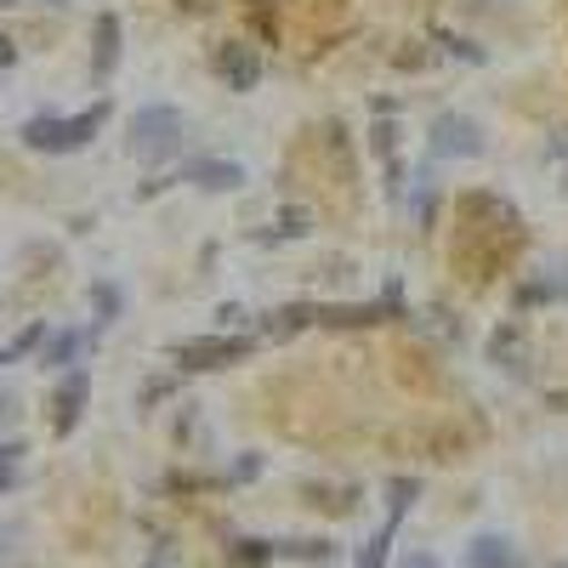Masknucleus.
<instances>
[{
	"label": "nucleus",
	"mask_w": 568,
	"mask_h": 568,
	"mask_svg": "<svg viewBox=\"0 0 568 568\" xmlns=\"http://www.w3.org/2000/svg\"><path fill=\"white\" fill-rule=\"evenodd\" d=\"M278 557H296V562H336V546H329V540H284Z\"/></svg>",
	"instance_id": "f8f14e48"
},
{
	"label": "nucleus",
	"mask_w": 568,
	"mask_h": 568,
	"mask_svg": "<svg viewBox=\"0 0 568 568\" xmlns=\"http://www.w3.org/2000/svg\"><path fill=\"white\" fill-rule=\"evenodd\" d=\"M398 568H444V562H438V557H433V551H409V557H404V562H398Z\"/></svg>",
	"instance_id": "6ab92c4d"
},
{
	"label": "nucleus",
	"mask_w": 568,
	"mask_h": 568,
	"mask_svg": "<svg viewBox=\"0 0 568 568\" xmlns=\"http://www.w3.org/2000/svg\"><path fill=\"white\" fill-rule=\"evenodd\" d=\"M114 63H120V18H114V12H103V18H98V45H91V74L109 80V74H114Z\"/></svg>",
	"instance_id": "1a4fd4ad"
},
{
	"label": "nucleus",
	"mask_w": 568,
	"mask_h": 568,
	"mask_svg": "<svg viewBox=\"0 0 568 568\" xmlns=\"http://www.w3.org/2000/svg\"><path fill=\"white\" fill-rule=\"evenodd\" d=\"M12 420H18V393L0 387V426H12Z\"/></svg>",
	"instance_id": "dca6fc26"
},
{
	"label": "nucleus",
	"mask_w": 568,
	"mask_h": 568,
	"mask_svg": "<svg viewBox=\"0 0 568 568\" xmlns=\"http://www.w3.org/2000/svg\"><path fill=\"white\" fill-rule=\"evenodd\" d=\"M109 120V103H91L85 114H69V120H58V114H34V120H23V149H34V154H74L80 142H91L98 136V125Z\"/></svg>",
	"instance_id": "f257e3e1"
},
{
	"label": "nucleus",
	"mask_w": 568,
	"mask_h": 568,
	"mask_svg": "<svg viewBox=\"0 0 568 568\" xmlns=\"http://www.w3.org/2000/svg\"><path fill=\"white\" fill-rule=\"evenodd\" d=\"M7 63H18V45H12L7 34H0V69H7Z\"/></svg>",
	"instance_id": "412c9836"
},
{
	"label": "nucleus",
	"mask_w": 568,
	"mask_h": 568,
	"mask_svg": "<svg viewBox=\"0 0 568 568\" xmlns=\"http://www.w3.org/2000/svg\"><path fill=\"white\" fill-rule=\"evenodd\" d=\"M85 347V329H63V336H52L45 342V353H40V364H52V369H63L74 353Z\"/></svg>",
	"instance_id": "9b49d317"
},
{
	"label": "nucleus",
	"mask_w": 568,
	"mask_h": 568,
	"mask_svg": "<svg viewBox=\"0 0 568 568\" xmlns=\"http://www.w3.org/2000/svg\"><path fill=\"white\" fill-rule=\"evenodd\" d=\"M12 358H18V347L7 342V347H0V364H12Z\"/></svg>",
	"instance_id": "4be33fe9"
},
{
	"label": "nucleus",
	"mask_w": 568,
	"mask_h": 568,
	"mask_svg": "<svg viewBox=\"0 0 568 568\" xmlns=\"http://www.w3.org/2000/svg\"><path fill=\"white\" fill-rule=\"evenodd\" d=\"M415 495H420V484H415V478H398V484L387 489V517H404Z\"/></svg>",
	"instance_id": "4468645a"
},
{
	"label": "nucleus",
	"mask_w": 568,
	"mask_h": 568,
	"mask_svg": "<svg viewBox=\"0 0 568 568\" xmlns=\"http://www.w3.org/2000/svg\"><path fill=\"white\" fill-rule=\"evenodd\" d=\"M245 353H251L245 336H211V342H176L171 347V358L182 369H222V364H240Z\"/></svg>",
	"instance_id": "7ed1b4c3"
},
{
	"label": "nucleus",
	"mask_w": 568,
	"mask_h": 568,
	"mask_svg": "<svg viewBox=\"0 0 568 568\" xmlns=\"http://www.w3.org/2000/svg\"><path fill=\"white\" fill-rule=\"evenodd\" d=\"M393 136H398L393 125H375V154H393Z\"/></svg>",
	"instance_id": "aec40b11"
},
{
	"label": "nucleus",
	"mask_w": 568,
	"mask_h": 568,
	"mask_svg": "<svg viewBox=\"0 0 568 568\" xmlns=\"http://www.w3.org/2000/svg\"><path fill=\"white\" fill-rule=\"evenodd\" d=\"M45 7H63V0H45Z\"/></svg>",
	"instance_id": "5701e85b"
},
{
	"label": "nucleus",
	"mask_w": 568,
	"mask_h": 568,
	"mask_svg": "<svg viewBox=\"0 0 568 568\" xmlns=\"http://www.w3.org/2000/svg\"><path fill=\"white\" fill-rule=\"evenodd\" d=\"M256 471H262V455H245L240 466H233V484H245V478H256Z\"/></svg>",
	"instance_id": "a211bd4d"
},
{
	"label": "nucleus",
	"mask_w": 568,
	"mask_h": 568,
	"mask_svg": "<svg viewBox=\"0 0 568 568\" xmlns=\"http://www.w3.org/2000/svg\"><path fill=\"white\" fill-rule=\"evenodd\" d=\"M557 568H562V562H557Z\"/></svg>",
	"instance_id": "393cba45"
},
{
	"label": "nucleus",
	"mask_w": 568,
	"mask_h": 568,
	"mask_svg": "<svg viewBox=\"0 0 568 568\" xmlns=\"http://www.w3.org/2000/svg\"><path fill=\"white\" fill-rule=\"evenodd\" d=\"M466 568H524V562H517V546L506 535H478L466 546Z\"/></svg>",
	"instance_id": "6e6552de"
},
{
	"label": "nucleus",
	"mask_w": 568,
	"mask_h": 568,
	"mask_svg": "<svg viewBox=\"0 0 568 568\" xmlns=\"http://www.w3.org/2000/svg\"><path fill=\"white\" fill-rule=\"evenodd\" d=\"M85 393H91V375H85V369H69V375H63V387H58V398H52V409H58V433H74Z\"/></svg>",
	"instance_id": "0eeeda50"
},
{
	"label": "nucleus",
	"mask_w": 568,
	"mask_h": 568,
	"mask_svg": "<svg viewBox=\"0 0 568 568\" xmlns=\"http://www.w3.org/2000/svg\"><path fill=\"white\" fill-rule=\"evenodd\" d=\"M182 182L205 187V194H233V187H245V165L240 160H194V165H182Z\"/></svg>",
	"instance_id": "39448f33"
},
{
	"label": "nucleus",
	"mask_w": 568,
	"mask_h": 568,
	"mask_svg": "<svg viewBox=\"0 0 568 568\" xmlns=\"http://www.w3.org/2000/svg\"><path fill=\"white\" fill-rule=\"evenodd\" d=\"M302 233H307V211H296V205H291V211H278V222H267V227L256 233V240L267 245V240H302Z\"/></svg>",
	"instance_id": "9d476101"
},
{
	"label": "nucleus",
	"mask_w": 568,
	"mask_h": 568,
	"mask_svg": "<svg viewBox=\"0 0 568 568\" xmlns=\"http://www.w3.org/2000/svg\"><path fill=\"white\" fill-rule=\"evenodd\" d=\"M182 131H187V120H182L171 103L136 109V114H131V136H125V149H131V154H142V160H160V154H171L176 142H182Z\"/></svg>",
	"instance_id": "f03ea898"
},
{
	"label": "nucleus",
	"mask_w": 568,
	"mask_h": 568,
	"mask_svg": "<svg viewBox=\"0 0 568 568\" xmlns=\"http://www.w3.org/2000/svg\"><path fill=\"white\" fill-rule=\"evenodd\" d=\"M233 557H240V568H262L278 557V546L273 540H233Z\"/></svg>",
	"instance_id": "ddd939ff"
},
{
	"label": "nucleus",
	"mask_w": 568,
	"mask_h": 568,
	"mask_svg": "<svg viewBox=\"0 0 568 568\" xmlns=\"http://www.w3.org/2000/svg\"><path fill=\"white\" fill-rule=\"evenodd\" d=\"M142 568H182V562H176V551H171V546H154Z\"/></svg>",
	"instance_id": "f3484780"
},
{
	"label": "nucleus",
	"mask_w": 568,
	"mask_h": 568,
	"mask_svg": "<svg viewBox=\"0 0 568 568\" xmlns=\"http://www.w3.org/2000/svg\"><path fill=\"white\" fill-rule=\"evenodd\" d=\"M114 307H120V296H114V284H98V313H103V324L114 318Z\"/></svg>",
	"instance_id": "2eb2a0df"
},
{
	"label": "nucleus",
	"mask_w": 568,
	"mask_h": 568,
	"mask_svg": "<svg viewBox=\"0 0 568 568\" xmlns=\"http://www.w3.org/2000/svg\"><path fill=\"white\" fill-rule=\"evenodd\" d=\"M433 149L471 160V154H484V131L471 125L466 114H438V120H433Z\"/></svg>",
	"instance_id": "20e7f679"
},
{
	"label": "nucleus",
	"mask_w": 568,
	"mask_h": 568,
	"mask_svg": "<svg viewBox=\"0 0 568 568\" xmlns=\"http://www.w3.org/2000/svg\"><path fill=\"white\" fill-rule=\"evenodd\" d=\"M0 7H18V0H0Z\"/></svg>",
	"instance_id": "b1692460"
},
{
	"label": "nucleus",
	"mask_w": 568,
	"mask_h": 568,
	"mask_svg": "<svg viewBox=\"0 0 568 568\" xmlns=\"http://www.w3.org/2000/svg\"><path fill=\"white\" fill-rule=\"evenodd\" d=\"M216 74H222L233 91H256L262 63L251 58V45H222V52H216Z\"/></svg>",
	"instance_id": "423d86ee"
}]
</instances>
